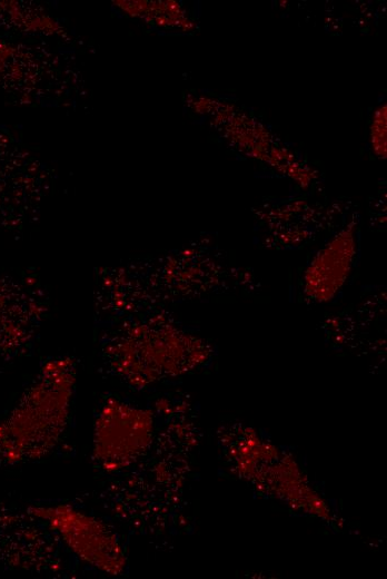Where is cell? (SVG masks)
<instances>
[{"label":"cell","mask_w":387,"mask_h":579,"mask_svg":"<svg viewBox=\"0 0 387 579\" xmlns=\"http://www.w3.org/2000/svg\"><path fill=\"white\" fill-rule=\"evenodd\" d=\"M102 334L108 370L138 389L197 369L210 352L204 340L160 314L130 316Z\"/></svg>","instance_id":"obj_1"},{"label":"cell","mask_w":387,"mask_h":579,"mask_svg":"<svg viewBox=\"0 0 387 579\" xmlns=\"http://www.w3.org/2000/svg\"><path fill=\"white\" fill-rule=\"evenodd\" d=\"M76 372V363L68 356L56 357L43 367L24 414L22 411L6 433L13 436L9 443H14L17 455L40 458L57 448L68 426Z\"/></svg>","instance_id":"obj_2"},{"label":"cell","mask_w":387,"mask_h":579,"mask_svg":"<svg viewBox=\"0 0 387 579\" xmlns=\"http://www.w3.org/2000/svg\"><path fill=\"white\" fill-rule=\"evenodd\" d=\"M153 436L151 410L110 395L95 414L91 461L106 474H120L148 453Z\"/></svg>","instance_id":"obj_3"},{"label":"cell","mask_w":387,"mask_h":579,"mask_svg":"<svg viewBox=\"0 0 387 579\" xmlns=\"http://www.w3.org/2000/svg\"><path fill=\"white\" fill-rule=\"evenodd\" d=\"M33 513L83 565L108 576H121L128 559L111 524L72 503H50Z\"/></svg>","instance_id":"obj_4"},{"label":"cell","mask_w":387,"mask_h":579,"mask_svg":"<svg viewBox=\"0 0 387 579\" xmlns=\"http://www.w3.org/2000/svg\"><path fill=\"white\" fill-rule=\"evenodd\" d=\"M356 230L355 222L346 224L314 255L301 277L305 300L324 304L341 292L356 265Z\"/></svg>","instance_id":"obj_5"},{"label":"cell","mask_w":387,"mask_h":579,"mask_svg":"<svg viewBox=\"0 0 387 579\" xmlns=\"http://www.w3.org/2000/svg\"><path fill=\"white\" fill-rule=\"evenodd\" d=\"M386 116H387V107L386 104L378 106L374 114L369 128V139L374 154L378 158H386L387 148H386Z\"/></svg>","instance_id":"obj_6"}]
</instances>
